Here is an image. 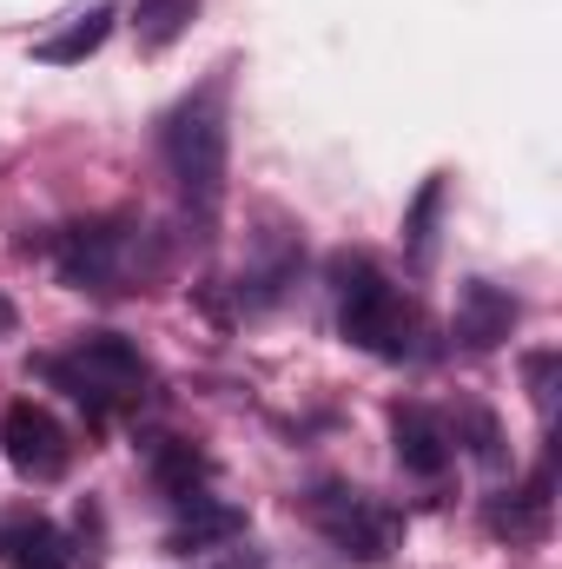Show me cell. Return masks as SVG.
I'll return each instance as SVG.
<instances>
[{
  "label": "cell",
  "instance_id": "cell-1",
  "mask_svg": "<svg viewBox=\"0 0 562 569\" xmlns=\"http://www.w3.org/2000/svg\"><path fill=\"white\" fill-rule=\"evenodd\" d=\"M331 279H338V318H344V338H351V345H364V351H378V358H404V351H411L418 311L404 305V291L384 279L378 266L338 259Z\"/></svg>",
  "mask_w": 562,
  "mask_h": 569
},
{
  "label": "cell",
  "instance_id": "cell-2",
  "mask_svg": "<svg viewBox=\"0 0 562 569\" xmlns=\"http://www.w3.org/2000/svg\"><path fill=\"white\" fill-rule=\"evenodd\" d=\"M159 146H165V166H172L179 192H185L199 212H212L219 192H225V107H219V87L192 93V100L165 120Z\"/></svg>",
  "mask_w": 562,
  "mask_h": 569
},
{
  "label": "cell",
  "instance_id": "cell-3",
  "mask_svg": "<svg viewBox=\"0 0 562 569\" xmlns=\"http://www.w3.org/2000/svg\"><path fill=\"white\" fill-rule=\"evenodd\" d=\"M40 371H47L67 398H80L93 418H107L113 405H127V398L145 391V358L127 338H113V331H87V338L73 345V358H47Z\"/></svg>",
  "mask_w": 562,
  "mask_h": 569
},
{
  "label": "cell",
  "instance_id": "cell-4",
  "mask_svg": "<svg viewBox=\"0 0 562 569\" xmlns=\"http://www.w3.org/2000/svg\"><path fill=\"white\" fill-rule=\"evenodd\" d=\"M53 259H60V279L80 291H127L140 272V239L120 219H93V226H67L53 239Z\"/></svg>",
  "mask_w": 562,
  "mask_h": 569
},
{
  "label": "cell",
  "instance_id": "cell-5",
  "mask_svg": "<svg viewBox=\"0 0 562 569\" xmlns=\"http://www.w3.org/2000/svg\"><path fill=\"white\" fill-rule=\"evenodd\" d=\"M311 517H318L324 537H331L344 557H358V563H378V557H391V543H398V517H391L384 503H371L364 490H318V497H311Z\"/></svg>",
  "mask_w": 562,
  "mask_h": 569
},
{
  "label": "cell",
  "instance_id": "cell-6",
  "mask_svg": "<svg viewBox=\"0 0 562 569\" xmlns=\"http://www.w3.org/2000/svg\"><path fill=\"white\" fill-rule=\"evenodd\" d=\"M0 443H7V463L20 477H33V483H53L67 470V457H73L67 450V430L53 425V411H40V405H7Z\"/></svg>",
  "mask_w": 562,
  "mask_h": 569
},
{
  "label": "cell",
  "instance_id": "cell-7",
  "mask_svg": "<svg viewBox=\"0 0 562 569\" xmlns=\"http://www.w3.org/2000/svg\"><path fill=\"white\" fill-rule=\"evenodd\" d=\"M391 443H398V463L411 477H443L450 470V430L423 405H398L391 411Z\"/></svg>",
  "mask_w": 562,
  "mask_h": 569
},
{
  "label": "cell",
  "instance_id": "cell-8",
  "mask_svg": "<svg viewBox=\"0 0 562 569\" xmlns=\"http://www.w3.org/2000/svg\"><path fill=\"white\" fill-rule=\"evenodd\" d=\"M516 331V298L510 291H496V284L470 279L456 291V338L470 345V351H490V345H503Z\"/></svg>",
  "mask_w": 562,
  "mask_h": 569
},
{
  "label": "cell",
  "instance_id": "cell-9",
  "mask_svg": "<svg viewBox=\"0 0 562 569\" xmlns=\"http://www.w3.org/2000/svg\"><path fill=\"white\" fill-rule=\"evenodd\" d=\"M113 20H120L113 7H87L80 20H67L60 33H47V40H40L33 53H40L47 67H80V60H93V53L107 47V33H113Z\"/></svg>",
  "mask_w": 562,
  "mask_h": 569
},
{
  "label": "cell",
  "instance_id": "cell-10",
  "mask_svg": "<svg viewBox=\"0 0 562 569\" xmlns=\"http://www.w3.org/2000/svg\"><path fill=\"white\" fill-rule=\"evenodd\" d=\"M152 483H159L165 497H179V503H199V490H205V457H199L192 443L165 437V443H152Z\"/></svg>",
  "mask_w": 562,
  "mask_h": 569
},
{
  "label": "cell",
  "instance_id": "cell-11",
  "mask_svg": "<svg viewBox=\"0 0 562 569\" xmlns=\"http://www.w3.org/2000/svg\"><path fill=\"white\" fill-rule=\"evenodd\" d=\"M239 530H245V517H239V510H225V503H205V497H199V503H192V517L172 530V550H179V557H199V550H212V543H232Z\"/></svg>",
  "mask_w": 562,
  "mask_h": 569
},
{
  "label": "cell",
  "instance_id": "cell-12",
  "mask_svg": "<svg viewBox=\"0 0 562 569\" xmlns=\"http://www.w3.org/2000/svg\"><path fill=\"white\" fill-rule=\"evenodd\" d=\"M192 13H199V0H140L133 33H140L145 53H159V47H172V40L192 27Z\"/></svg>",
  "mask_w": 562,
  "mask_h": 569
},
{
  "label": "cell",
  "instance_id": "cell-13",
  "mask_svg": "<svg viewBox=\"0 0 562 569\" xmlns=\"http://www.w3.org/2000/svg\"><path fill=\"white\" fill-rule=\"evenodd\" d=\"M67 563V543L53 523H13L7 530V569H60Z\"/></svg>",
  "mask_w": 562,
  "mask_h": 569
},
{
  "label": "cell",
  "instance_id": "cell-14",
  "mask_svg": "<svg viewBox=\"0 0 562 569\" xmlns=\"http://www.w3.org/2000/svg\"><path fill=\"white\" fill-rule=\"evenodd\" d=\"M436 206H443V179H430L418 192V206H411V219H404V239H411V252H430V219H436Z\"/></svg>",
  "mask_w": 562,
  "mask_h": 569
},
{
  "label": "cell",
  "instance_id": "cell-15",
  "mask_svg": "<svg viewBox=\"0 0 562 569\" xmlns=\"http://www.w3.org/2000/svg\"><path fill=\"white\" fill-rule=\"evenodd\" d=\"M463 425H470V450H476L483 463H503V437H496V425H490L483 411H470Z\"/></svg>",
  "mask_w": 562,
  "mask_h": 569
},
{
  "label": "cell",
  "instance_id": "cell-16",
  "mask_svg": "<svg viewBox=\"0 0 562 569\" xmlns=\"http://www.w3.org/2000/svg\"><path fill=\"white\" fill-rule=\"evenodd\" d=\"M530 391H536L543 411L556 405V351H536V358H530Z\"/></svg>",
  "mask_w": 562,
  "mask_h": 569
}]
</instances>
